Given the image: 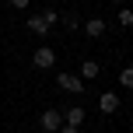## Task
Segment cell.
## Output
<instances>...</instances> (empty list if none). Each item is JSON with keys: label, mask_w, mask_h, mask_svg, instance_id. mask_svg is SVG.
<instances>
[{"label": "cell", "mask_w": 133, "mask_h": 133, "mask_svg": "<svg viewBox=\"0 0 133 133\" xmlns=\"http://www.w3.org/2000/svg\"><path fill=\"white\" fill-rule=\"evenodd\" d=\"M56 21H60V18H56V11H46V14H28L25 28H28L32 35H39V39H46V35H49V28H53Z\"/></svg>", "instance_id": "1"}, {"label": "cell", "mask_w": 133, "mask_h": 133, "mask_svg": "<svg viewBox=\"0 0 133 133\" xmlns=\"http://www.w3.org/2000/svg\"><path fill=\"white\" fill-rule=\"evenodd\" d=\"M32 63L39 66V70H49V66H56V49L42 42V46H39V49L32 53Z\"/></svg>", "instance_id": "2"}, {"label": "cell", "mask_w": 133, "mask_h": 133, "mask_svg": "<svg viewBox=\"0 0 133 133\" xmlns=\"http://www.w3.org/2000/svg\"><path fill=\"white\" fill-rule=\"evenodd\" d=\"M39 126L46 130V133H56V130L63 126V112H60V109H46V112L39 116Z\"/></svg>", "instance_id": "3"}, {"label": "cell", "mask_w": 133, "mask_h": 133, "mask_svg": "<svg viewBox=\"0 0 133 133\" xmlns=\"http://www.w3.org/2000/svg\"><path fill=\"white\" fill-rule=\"evenodd\" d=\"M56 84H60L66 95H81L84 91V81H81L77 74H56Z\"/></svg>", "instance_id": "4"}, {"label": "cell", "mask_w": 133, "mask_h": 133, "mask_svg": "<svg viewBox=\"0 0 133 133\" xmlns=\"http://www.w3.org/2000/svg\"><path fill=\"white\" fill-rule=\"evenodd\" d=\"M105 28H109L105 18H88V21H84V35H88V39H102Z\"/></svg>", "instance_id": "5"}, {"label": "cell", "mask_w": 133, "mask_h": 133, "mask_svg": "<svg viewBox=\"0 0 133 133\" xmlns=\"http://www.w3.org/2000/svg\"><path fill=\"white\" fill-rule=\"evenodd\" d=\"M84 119H88V116H84V109H81V105H70V109H66V112H63V123H66V126H84Z\"/></svg>", "instance_id": "6"}, {"label": "cell", "mask_w": 133, "mask_h": 133, "mask_svg": "<svg viewBox=\"0 0 133 133\" xmlns=\"http://www.w3.org/2000/svg\"><path fill=\"white\" fill-rule=\"evenodd\" d=\"M98 109H102L105 116H112L116 109H119V95H116V91H105V95L98 98Z\"/></svg>", "instance_id": "7"}, {"label": "cell", "mask_w": 133, "mask_h": 133, "mask_svg": "<svg viewBox=\"0 0 133 133\" xmlns=\"http://www.w3.org/2000/svg\"><path fill=\"white\" fill-rule=\"evenodd\" d=\"M98 70H102V66H98V60H84V63H81V74H77V77L88 84L91 77H98Z\"/></svg>", "instance_id": "8"}, {"label": "cell", "mask_w": 133, "mask_h": 133, "mask_svg": "<svg viewBox=\"0 0 133 133\" xmlns=\"http://www.w3.org/2000/svg\"><path fill=\"white\" fill-rule=\"evenodd\" d=\"M116 25L133 28V7H119V14H116Z\"/></svg>", "instance_id": "9"}, {"label": "cell", "mask_w": 133, "mask_h": 133, "mask_svg": "<svg viewBox=\"0 0 133 133\" xmlns=\"http://www.w3.org/2000/svg\"><path fill=\"white\" fill-rule=\"evenodd\" d=\"M119 84L133 91V66H123V70H119Z\"/></svg>", "instance_id": "10"}, {"label": "cell", "mask_w": 133, "mask_h": 133, "mask_svg": "<svg viewBox=\"0 0 133 133\" xmlns=\"http://www.w3.org/2000/svg\"><path fill=\"white\" fill-rule=\"evenodd\" d=\"M63 25H66V28H81V18H77V14H66Z\"/></svg>", "instance_id": "11"}, {"label": "cell", "mask_w": 133, "mask_h": 133, "mask_svg": "<svg viewBox=\"0 0 133 133\" xmlns=\"http://www.w3.org/2000/svg\"><path fill=\"white\" fill-rule=\"evenodd\" d=\"M7 4H11L14 11H28V0H7Z\"/></svg>", "instance_id": "12"}, {"label": "cell", "mask_w": 133, "mask_h": 133, "mask_svg": "<svg viewBox=\"0 0 133 133\" xmlns=\"http://www.w3.org/2000/svg\"><path fill=\"white\" fill-rule=\"evenodd\" d=\"M56 133H81V130H77V126H66V123H63V126L56 130Z\"/></svg>", "instance_id": "13"}, {"label": "cell", "mask_w": 133, "mask_h": 133, "mask_svg": "<svg viewBox=\"0 0 133 133\" xmlns=\"http://www.w3.org/2000/svg\"><path fill=\"white\" fill-rule=\"evenodd\" d=\"M109 4H123V0H109Z\"/></svg>", "instance_id": "14"}]
</instances>
